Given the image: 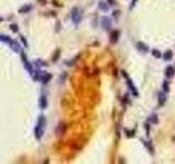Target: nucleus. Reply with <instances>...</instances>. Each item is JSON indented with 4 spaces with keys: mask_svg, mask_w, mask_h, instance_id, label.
<instances>
[{
    "mask_svg": "<svg viewBox=\"0 0 175 164\" xmlns=\"http://www.w3.org/2000/svg\"><path fill=\"white\" fill-rule=\"evenodd\" d=\"M147 121H148V123H150V124H152V125H158V124H159V116H158V114H155V113H152V114H150L149 116H148Z\"/></svg>",
    "mask_w": 175,
    "mask_h": 164,
    "instance_id": "nucleus-12",
    "label": "nucleus"
},
{
    "mask_svg": "<svg viewBox=\"0 0 175 164\" xmlns=\"http://www.w3.org/2000/svg\"><path fill=\"white\" fill-rule=\"evenodd\" d=\"M137 46V49L141 53V54H147V53H149V50H150V48H149V46H148L147 44H144L143 42H137L136 44Z\"/></svg>",
    "mask_w": 175,
    "mask_h": 164,
    "instance_id": "nucleus-7",
    "label": "nucleus"
},
{
    "mask_svg": "<svg viewBox=\"0 0 175 164\" xmlns=\"http://www.w3.org/2000/svg\"><path fill=\"white\" fill-rule=\"evenodd\" d=\"M157 95H158V104L160 107H162L164 106V104L166 103V101H168V95H166V93L163 92V91H158L157 93Z\"/></svg>",
    "mask_w": 175,
    "mask_h": 164,
    "instance_id": "nucleus-5",
    "label": "nucleus"
},
{
    "mask_svg": "<svg viewBox=\"0 0 175 164\" xmlns=\"http://www.w3.org/2000/svg\"><path fill=\"white\" fill-rule=\"evenodd\" d=\"M109 5H116V0H107Z\"/></svg>",
    "mask_w": 175,
    "mask_h": 164,
    "instance_id": "nucleus-25",
    "label": "nucleus"
},
{
    "mask_svg": "<svg viewBox=\"0 0 175 164\" xmlns=\"http://www.w3.org/2000/svg\"><path fill=\"white\" fill-rule=\"evenodd\" d=\"M127 102H128V94H126L124 98V103H127Z\"/></svg>",
    "mask_w": 175,
    "mask_h": 164,
    "instance_id": "nucleus-28",
    "label": "nucleus"
},
{
    "mask_svg": "<svg viewBox=\"0 0 175 164\" xmlns=\"http://www.w3.org/2000/svg\"><path fill=\"white\" fill-rule=\"evenodd\" d=\"M52 78H53V76H52L50 73H47V72H43V71H42V73H41V76H39L38 81H41L43 84H47V83L52 80Z\"/></svg>",
    "mask_w": 175,
    "mask_h": 164,
    "instance_id": "nucleus-9",
    "label": "nucleus"
},
{
    "mask_svg": "<svg viewBox=\"0 0 175 164\" xmlns=\"http://www.w3.org/2000/svg\"><path fill=\"white\" fill-rule=\"evenodd\" d=\"M137 1H138V0H132V1H131L130 5H129V9H130V10L135 8V5H136V3H137Z\"/></svg>",
    "mask_w": 175,
    "mask_h": 164,
    "instance_id": "nucleus-24",
    "label": "nucleus"
},
{
    "mask_svg": "<svg viewBox=\"0 0 175 164\" xmlns=\"http://www.w3.org/2000/svg\"><path fill=\"white\" fill-rule=\"evenodd\" d=\"M21 41H22V43L24 44V46H25V47H27V42H26V39H25V37H24V36H21Z\"/></svg>",
    "mask_w": 175,
    "mask_h": 164,
    "instance_id": "nucleus-26",
    "label": "nucleus"
},
{
    "mask_svg": "<svg viewBox=\"0 0 175 164\" xmlns=\"http://www.w3.org/2000/svg\"><path fill=\"white\" fill-rule=\"evenodd\" d=\"M47 104H48V102H47V98H46L45 95H41V96H39V101H38L39 108L45 109L47 107Z\"/></svg>",
    "mask_w": 175,
    "mask_h": 164,
    "instance_id": "nucleus-14",
    "label": "nucleus"
},
{
    "mask_svg": "<svg viewBox=\"0 0 175 164\" xmlns=\"http://www.w3.org/2000/svg\"><path fill=\"white\" fill-rule=\"evenodd\" d=\"M0 42H2V43L9 45L10 48L12 49L13 52H16V53H19V52H20V48H21L20 44L18 43V42H16V41H13V39H12L10 36H8V35L0 34Z\"/></svg>",
    "mask_w": 175,
    "mask_h": 164,
    "instance_id": "nucleus-1",
    "label": "nucleus"
},
{
    "mask_svg": "<svg viewBox=\"0 0 175 164\" xmlns=\"http://www.w3.org/2000/svg\"><path fill=\"white\" fill-rule=\"evenodd\" d=\"M151 54H152V56L154 58H158V59L162 58V53L157 48H153L152 50H151Z\"/></svg>",
    "mask_w": 175,
    "mask_h": 164,
    "instance_id": "nucleus-18",
    "label": "nucleus"
},
{
    "mask_svg": "<svg viewBox=\"0 0 175 164\" xmlns=\"http://www.w3.org/2000/svg\"><path fill=\"white\" fill-rule=\"evenodd\" d=\"M37 126H39V127H42V128L45 129V126H46V118H45V116H44V115H41V116L38 117Z\"/></svg>",
    "mask_w": 175,
    "mask_h": 164,
    "instance_id": "nucleus-16",
    "label": "nucleus"
},
{
    "mask_svg": "<svg viewBox=\"0 0 175 164\" xmlns=\"http://www.w3.org/2000/svg\"><path fill=\"white\" fill-rule=\"evenodd\" d=\"M3 21V18H1V16H0V22H2Z\"/></svg>",
    "mask_w": 175,
    "mask_h": 164,
    "instance_id": "nucleus-29",
    "label": "nucleus"
},
{
    "mask_svg": "<svg viewBox=\"0 0 175 164\" xmlns=\"http://www.w3.org/2000/svg\"><path fill=\"white\" fill-rule=\"evenodd\" d=\"M141 141H142V143H143V146L146 147V149L150 152V154L154 155V153H155L154 152V151H155V149H154V147H153L151 140H144V139H141Z\"/></svg>",
    "mask_w": 175,
    "mask_h": 164,
    "instance_id": "nucleus-10",
    "label": "nucleus"
},
{
    "mask_svg": "<svg viewBox=\"0 0 175 164\" xmlns=\"http://www.w3.org/2000/svg\"><path fill=\"white\" fill-rule=\"evenodd\" d=\"M162 91L165 93H169L170 92V82L168 80H165L162 84Z\"/></svg>",
    "mask_w": 175,
    "mask_h": 164,
    "instance_id": "nucleus-19",
    "label": "nucleus"
},
{
    "mask_svg": "<svg viewBox=\"0 0 175 164\" xmlns=\"http://www.w3.org/2000/svg\"><path fill=\"white\" fill-rule=\"evenodd\" d=\"M32 9H33L32 5H24L23 7H21L19 9V13H27V12L32 11Z\"/></svg>",
    "mask_w": 175,
    "mask_h": 164,
    "instance_id": "nucleus-15",
    "label": "nucleus"
},
{
    "mask_svg": "<svg viewBox=\"0 0 175 164\" xmlns=\"http://www.w3.org/2000/svg\"><path fill=\"white\" fill-rule=\"evenodd\" d=\"M101 25L103 27L105 31H109L111 27H112V20L109 16H103L102 20H101Z\"/></svg>",
    "mask_w": 175,
    "mask_h": 164,
    "instance_id": "nucleus-6",
    "label": "nucleus"
},
{
    "mask_svg": "<svg viewBox=\"0 0 175 164\" xmlns=\"http://www.w3.org/2000/svg\"><path fill=\"white\" fill-rule=\"evenodd\" d=\"M71 20H72V22H73L76 25H78V24L81 22L82 14H81V11L79 10L78 8H73L72 11H71Z\"/></svg>",
    "mask_w": 175,
    "mask_h": 164,
    "instance_id": "nucleus-3",
    "label": "nucleus"
},
{
    "mask_svg": "<svg viewBox=\"0 0 175 164\" xmlns=\"http://www.w3.org/2000/svg\"><path fill=\"white\" fill-rule=\"evenodd\" d=\"M126 83H127V87H128V89L130 90V92L132 93V95H134V96H138V95H139L138 90H137L136 85L134 84V82H132V80H131L129 77H127V78H126Z\"/></svg>",
    "mask_w": 175,
    "mask_h": 164,
    "instance_id": "nucleus-4",
    "label": "nucleus"
},
{
    "mask_svg": "<svg viewBox=\"0 0 175 164\" xmlns=\"http://www.w3.org/2000/svg\"><path fill=\"white\" fill-rule=\"evenodd\" d=\"M36 62H37V66H38V67H39V66H41V67H42V66H43V67H46V66H47V64H46L45 61H42V60H39V59H38L37 61H36Z\"/></svg>",
    "mask_w": 175,
    "mask_h": 164,
    "instance_id": "nucleus-23",
    "label": "nucleus"
},
{
    "mask_svg": "<svg viewBox=\"0 0 175 164\" xmlns=\"http://www.w3.org/2000/svg\"><path fill=\"white\" fill-rule=\"evenodd\" d=\"M135 130H128V129H125V134H126V137L127 138H132L135 137Z\"/></svg>",
    "mask_w": 175,
    "mask_h": 164,
    "instance_id": "nucleus-20",
    "label": "nucleus"
},
{
    "mask_svg": "<svg viewBox=\"0 0 175 164\" xmlns=\"http://www.w3.org/2000/svg\"><path fill=\"white\" fill-rule=\"evenodd\" d=\"M144 129H146V135H147V137H149V135H150V123H148V121L144 123Z\"/></svg>",
    "mask_w": 175,
    "mask_h": 164,
    "instance_id": "nucleus-21",
    "label": "nucleus"
},
{
    "mask_svg": "<svg viewBox=\"0 0 175 164\" xmlns=\"http://www.w3.org/2000/svg\"><path fill=\"white\" fill-rule=\"evenodd\" d=\"M98 8L101 9L102 11H109V3H106L105 1H100L98 2Z\"/></svg>",
    "mask_w": 175,
    "mask_h": 164,
    "instance_id": "nucleus-17",
    "label": "nucleus"
},
{
    "mask_svg": "<svg viewBox=\"0 0 175 164\" xmlns=\"http://www.w3.org/2000/svg\"><path fill=\"white\" fill-rule=\"evenodd\" d=\"M21 59H22V62H23V66H24V68L26 69V71L32 76L33 73H34V69H33V66L32 64L27 60V57H26V55H25V53H23L22 52L21 53Z\"/></svg>",
    "mask_w": 175,
    "mask_h": 164,
    "instance_id": "nucleus-2",
    "label": "nucleus"
},
{
    "mask_svg": "<svg viewBox=\"0 0 175 164\" xmlns=\"http://www.w3.org/2000/svg\"><path fill=\"white\" fill-rule=\"evenodd\" d=\"M118 14H119V11L118 10H115V12H113V16H117Z\"/></svg>",
    "mask_w": 175,
    "mask_h": 164,
    "instance_id": "nucleus-27",
    "label": "nucleus"
},
{
    "mask_svg": "<svg viewBox=\"0 0 175 164\" xmlns=\"http://www.w3.org/2000/svg\"><path fill=\"white\" fill-rule=\"evenodd\" d=\"M162 58L165 61H171V60L173 59V50L172 49H166L164 52V54L162 55Z\"/></svg>",
    "mask_w": 175,
    "mask_h": 164,
    "instance_id": "nucleus-13",
    "label": "nucleus"
},
{
    "mask_svg": "<svg viewBox=\"0 0 175 164\" xmlns=\"http://www.w3.org/2000/svg\"><path fill=\"white\" fill-rule=\"evenodd\" d=\"M10 28L11 31L14 33H18V31H19V26L16 24H10Z\"/></svg>",
    "mask_w": 175,
    "mask_h": 164,
    "instance_id": "nucleus-22",
    "label": "nucleus"
},
{
    "mask_svg": "<svg viewBox=\"0 0 175 164\" xmlns=\"http://www.w3.org/2000/svg\"><path fill=\"white\" fill-rule=\"evenodd\" d=\"M165 72H164V75H165V78L166 79H172L173 77L175 76V67L173 66H166V68H165Z\"/></svg>",
    "mask_w": 175,
    "mask_h": 164,
    "instance_id": "nucleus-8",
    "label": "nucleus"
},
{
    "mask_svg": "<svg viewBox=\"0 0 175 164\" xmlns=\"http://www.w3.org/2000/svg\"><path fill=\"white\" fill-rule=\"evenodd\" d=\"M119 36H120V32L118 30H114V31H112L111 33V36H109V42L111 44H116L118 42V39H119Z\"/></svg>",
    "mask_w": 175,
    "mask_h": 164,
    "instance_id": "nucleus-11",
    "label": "nucleus"
}]
</instances>
